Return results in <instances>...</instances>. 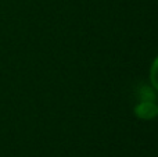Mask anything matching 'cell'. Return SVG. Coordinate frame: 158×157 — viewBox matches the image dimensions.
I'll list each match as a JSON object with an SVG mask.
<instances>
[{
	"mask_svg": "<svg viewBox=\"0 0 158 157\" xmlns=\"http://www.w3.org/2000/svg\"><path fill=\"white\" fill-rule=\"evenodd\" d=\"M133 111L135 116L142 120H153L158 116V104L154 102H139Z\"/></svg>",
	"mask_w": 158,
	"mask_h": 157,
	"instance_id": "1",
	"label": "cell"
},
{
	"mask_svg": "<svg viewBox=\"0 0 158 157\" xmlns=\"http://www.w3.org/2000/svg\"><path fill=\"white\" fill-rule=\"evenodd\" d=\"M156 89L153 86H142L139 92V97L140 102H154L156 100V93H154Z\"/></svg>",
	"mask_w": 158,
	"mask_h": 157,
	"instance_id": "2",
	"label": "cell"
},
{
	"mask_svg": "<svg viewBox=\"0 0 158 157\" xmlns=\"http://www.w3.org/2000/svg\"><path fill=\"white\" fill-rule=\"evenodd\" d=\"M150 82L156 91H158V56L154 58L153 64L150 67Z\"/></svg>",
	"mask_w": 158,
	"mask_h": 157,
	"instance_id": "3",
	"label": "cell"
}]
</instances>
